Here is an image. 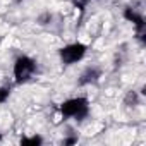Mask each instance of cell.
Listing matches in <instances>:
<instances>
[{"mask_svg": "<svg viewBox=\"0 0 146 146\" xmlns=\"http://www.w3.org/2000/svg\"><path fill=\"white\" fill-rule=\"evenodd\" d=\"M76 143H78V136H69V137H65L62 141L64 146H70V144H76Z\"/></svg>", "mask_w": 146, "mask_h": 146, "instance_id": "cell-11", "label": "cell"}, {"mask_svg": "<svg viewBox=\"0 0 146 146\" xmlns=\"http://www.w3.org/2000/svg\"><path fill=\"white\" fill-rule=\"evenodd\" d=\"M16 2H23V0H16Z\"/></svg>", "mask_w": 146, "mask_h": 146, "instance_id": "cell-12", "label": "cell"}, {"mask_svg": "<svg viewBox=\"0 0 146 146\" xmlns=\"http://www.w3.org/2000/svg\"><path fill=\"white\" fill-rule=\"evenodd\" d=\"M91 2V0H72V4H74V7H78L79 11H84L86 5Z\"/></svg>", "mask_w": 146, "mask_h": 146, "instance_id": "cell-10", "label": "cell"}, {"mask_svg": "<svg viewBox=\"0 0 146 146\" xmlns=\"http://www.w3.org/2000/svg\"><path fill=\"white\" fill-rule=\"evenodd\" d=\"M50 21H52V14H50V12H43V14H40L38 19H36V23H38L40 26H45V24H48Z\"/></svg>", "mask_w": 146, "mask_h": 146, "instance_id": "cell-9", "label": "cell"}, {"mask_svg": "<svg viewBox=\"0 0 146 146\" xmlns=\"http://www.w3.org/2000/svg\"><path fill=\"white\" fill-rule=\"evenodd\" d=\"M102 78V69L100 67H86L83 70V74L79 76L78 84L79 86H90V84H96Z\"/></svg>", "mask_w": 146, "mask_h": 146, "instance_id": "cell-4", "label": "cell"}, {"mask_svg": "<svg viewBox=\"0 0 146 146\" xmlns=\"http://www.w3.org/2000/svg\"><path fill=\"white\" fill-rule=\"evenodd\" d=\"M124 17L137 28V33L143 31V28H144V16H143L137 9H134V7H125V9H124Z\"/></svg>", "mask_w": 146, "mask_h": 146, "instance_id": "cell-5", "label": "cell"}, {"mask_svg": "<svg viewBox=\"0 0 146 146\" xmlns=\"http://www.w3.org/2000/svg\"><path fill=\"white\" fill-rule=\"evenodd\" d=\"M0 141H2V134H0Z\"/></svg>", "mask_w": 146, "mask_h": 146, "instance_id": "cell-13", "label": "cell"}, {"mask_svg": "<svg viewBox=\"0 0 146 146\" xmlns=\"http://www.w3.org/2000/svg\"><path fill=\"white\" fill-rule=\"evenodd\" d=\"M124 103H125L127 107H134V105H137V103H139V96H137V93H136V91H129V93L125 95V98H124Z\"/></svg>", "mask_w": 146, "mask_h": 146, "instance_id": "cell-7", "label": "cell"}, {"mask_svg": "<svg viewBox=\"0 0 146 146\" xmlns=\"http://www.w3.org/2000/svg\"><path fill=\"white\" fill-rule=\"evenodd\" d=\"M86 52H88V46L81 41H76V43H69V45L62 46L58 50V57H60L62 64L72 65V64H78L79 60H83Z\"/></svg>", "mask_w": 146, "mask_h": 146, "instance_id": "cell-3", "label": "cell"}, {"mask_svg": "<svg viewBox=\"0 0 146 146\" xmlns=\"http://www.w3.org/2000/svg\"><path fill=\"white\" fill-rule=\"evenodd\" d=\"M60 113L64 119H76L83 120L90 113V102L84 96H76V98H69L62 102L60 105Z\"/></svg>", "mask_w": 146, "mask_h": 146, "instance_id": "cell-2", "label": "cell"}, {"mask_svg": "<svg viewBox=\"0 0 146 146\" xmlns=\"http://www.w3.org/2000/svg\"><path fill=\"white\" fill-rule=\"evenodd\" d=\"M38 72V65L36 60L28 57V55H19L14 60V67H12V74H14V83L16 84H26L29 83Z\"/></svg>", "mask_w": 146, "mask_h": 146, "instance_id": "cell-1", "label": "cell"}, {"mask_svg": "<svg viewBox=\"0 0 146 146\" xmlns=\"http://www.w3.org/2000/svg\"><path fill=\"white\" fill-rule=\"evenodd\" d=\"M21 146H40L43 144V137L41 136H29V137H21Z\"/></svg>", "mask_w": 146, "mask_h": 146, "instance_id": "cell-6", "label": "cell"}, {"mask_svg": "<svg viewBox=\"0 0 146 146\" xmlns=\"http://www.w3.org/2000/svg\"><path fill=\"white\" fill-rule=\"evenodd\" d=\"M11 84H4V86H0V105L2 103H5L7 100H9V96H11Z\"/></svg>", "mask_w": 146, "mask_h": 146, "instance_id": "cell-8", "label": "cell"}]
</instances>
